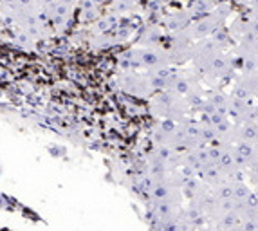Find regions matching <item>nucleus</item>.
<instances>
[{
    "label": "nucleus",
    "instance_id": "f257e3e1",
    "mask_svg": "<svg viewBox=\"0 0 258 231\" xmlns=\"http://www.w3.org/2000/svg\"><path fill=\"white\" fill-rule=\"evenodd\" d=\"M245 141V143H254L258 141V120L244 121L240 123L237 130H235V143Z\"/></svg>",
    "mask_w": 258,
    "mask_h": 231
},
{
    "label": "nucleus",
    "instance_id": "f03ea898",
    "mask_svg": "<svg viewBox=\"0 0 258 231\" xmlns=\"http://www.w3.org/2000/svg\"><path fill=\"white\" fill-rule=\"evenodd\" d=\"M199 174H201L203 181H206V183L211 184V186H217V184L222 183V181L226 179V174H224V171L219 168V164H215V163H206L203 168H201Z\"/></svg>",
    "mask_w": 258,
    "mask_h": 231
},
{
    "label": "nucleus",
    "instance_id": "7ed1b4c3",
    "mask_svg": "<svg viewBox=\"0 0 258 231\" xmlns=\"http://www.w3.org/2000/svg\"><path fill=\"white\" fill-rule=\"evenodd\" d=\"M242 222V215H240V211H238V208L237 210H231V211H228V213H224V215H220L219 218H217L215 222V227H219V229H229V227H233V226H237V224H240Z\"/></svg>",
    "mask_w": 258,
    "mask_h": 231
},
{
    "label": "nucleus",
    "instance_id": "20e7f679",
    "mask_svg": "<svg viewBox=\"0 0 258 231\" xmlns=\"http://www.w3.org/2000/svg\"><path fill=\"white\" fill-rule=\"evenodd\" d=\"M182 192H184V195L189 199V201H194L197 195H201V193L204 192L203 190V184H201V181L195 179L194 176H186L184 179H182Z\"/></svg>",
    "mask_w": 258,
    "mask_h": 231
},
{
    "label": "nucleus",
    "instance_id": "39448f33",
    "mask_svg": "<svg viewBox=\"0 0 258 231\" xmlns=\"http://www.w3.org/2000/svg\"><path fill=\"white\" fill-rule=\"evenodd\" d=\"M233 192H235V181L224 179L217 186H213V197L215 199H233Z\"/></svg>",
    "mask_w": 258,
    "mask_h": 231
},
{
    "label": "nucleus",
    "instance_id": "423d86ee",
    "mask_svg": "<svg viewBox=\"0 0 258 231\" xmlns=\"http://www.w3.org/2000/svg\"><path fill=\"white\" fill-rule=\"evenodd\" d=\"M253 190L249 188L247 183H242V181H235V192H233V199L237 201V204L240 206L242 202H245V199L249 197Z\"/></svg>",
    "mask_w": 258,
    "mask_h": 231
},
{
    "label": "nucleus",
    "instance_id": "0eeeda50",
    "mask_svg": "<svg viewBox=\"0 0 258 231\" xmlns=\"http://www.w3.org/2000/svg\"><path fill=\"white\" fill-rule=\"evenodd\" d=\"M143 64L147 65V67H154V65H159L161 64V58L154 52H145L143 54Z\"/></svg>",
    "mask_w": 258,
    "mask_h": 231
},
{
    "label": "nucleus",
    "instance_id": "6e6552de",
    "mask_svg": "<svg viewBox=\"0 0 258 231\" xmlns=\"http://www.w3.org/2000/svg\"><path fill=\"white\" fill-rule=\"evenodd\" d=\"M242 227L244 231H258V220L256 218H242Z\"/></svg>",
    "mask_w": 258,
    "mask_h": 231
},
{
    "label": "nucleus",
    "instance_id": "1a4fd4ad",
    "mask_svg": "<svg viewBox=\"0 0 258 231\" xmlns=\"http://www.w3.org/2000/svg\"><path fill=\"white\" fill-rule=\"evenodd\" d=\"M249 33H253L254 36H258V18L251 20V24H249Z\"/></svg>",
    "mask_w": 258,
    "mask_h": 231
},
{
    "label": "nucleus",
    "instance_id": "9d476101",
    "mask_svg": "<svg viewBox=\"0 0 258 231\" xmlns=\"http://www.w3.org/2000/svg\"><path fill=\"white\" fill-rule=\"evenodd\" d=\"M226 231H244V227H242V222H240V224H237V226L229 227V229H226Z\"/></svg>",
    "mask_w": 258,
    "mask_h": 231
},
{
    "label": "nucleus",
    "instance_id": "9b49d317",
    "mask_svg": "<svg viewBox=\"0 0 258 231\" xmlns=\"http://www.w3.org/2000/svg\"><path fill=\"white\" fill-rule=\"evenodd\" d=\"M203 231H224V229H219V227L213 226V227H208V229H203Z\"/></svg>",
    "mask_w": 258,
    "mask_h": 231
},
{
    "label": "nucleus",
    "instance_id": "f8f14e48",
    "mask_svg": "<svg viewBox=\"0 0 258 231\" xmlns=\"http://www.w3.org/2000/svg\"><path fill=\"white\" fill-rule=\"evenodd\" d=\"M253 217H254V218H256V220H258V208H256V210H254V213H253Z\"/></svg>",
    "mask_w": 258,
    "mask_h": 231
},
{
    "label": "nucleus",
    "instance_id": "ddd939ff",
    "mask_svg": "<svg viewBox=\"0 0 258 231\" xmlns=\"http://www.w3.org/2000/svg\"><path fill=\"white\" fill-rule=\"evenodd\" d=\"M253 6H254V8L258 9V0H253Z\"/></svg>",
    "mask_w": 258,
    "mask_h": 231
},
{
    "label": "nucleus",
    "instance_id": "4468645a",
    "mask_svg": "<svg viewBox=\"0 0 258 231\" xmlns=\"http://www.w3.org/2000/svg\"><path fill=\"white\" fill-rule=\"evenodd\" d=\"M256 146H258V141H256Z\"/></svg>",
    "mask_w": 258,
    "mask_h": 231
}]
</instances>
